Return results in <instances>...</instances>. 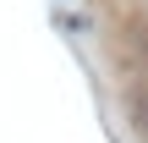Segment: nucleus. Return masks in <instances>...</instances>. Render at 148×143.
<instances>
[{
	"mask_svg": "<svg viewBox=\"0 0 148 143\" xmlns=\"http://www.w3.org/2000/svg\"><path fill=\"white\" fill-rule=\"evenodd\" d=\"M126 121H132L137 138H148V88H143V83L126 88Z\"/></svg>",
	"mask_w": 148,
	"mask_h": 143,
	"instance_id": "f257e3e1",
	"label": "nucleus"
},
{
	"mask_svg": "<svg viewBox=\"0 0 148 143\" xmlns=\"http://www.w3.org/2000/svg\"><path fill=\"white\" fill-rule=\"evenodd\" d=\"M132 55L148 66V22H132Z\"/></svg>",
	"mask_w": 148,
	"mask_h": 143,
	"instance_id": "f03ea898",
	"label": "nucleus"
}]
</instances>
